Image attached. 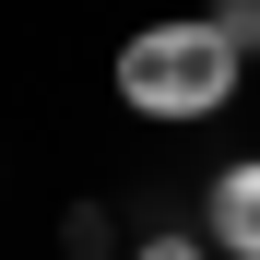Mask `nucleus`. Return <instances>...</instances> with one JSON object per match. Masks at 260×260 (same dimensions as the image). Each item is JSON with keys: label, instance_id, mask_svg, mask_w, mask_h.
<instances>
[{"label": "nucleus", "instance_id": "obj_5", "mask_svg": "<svg viewBox=\"0 0 260 260\" xmlns=\"http://www.w3.org/2000/svg\"><path fill=\"white\" fill-rule=\"evenodd\" d=\"M130 260H201V237H142Z\"/></svg>", "mask_w": 260, "mask_h": 260}, {"label": "nucleus", "instance_id": "obj_4", "mask_svg": "<svg viewBox=\"0 0 260 260\" xmlns=\"http://www.w3.org/2000/svg\"><path fill=\"white\" fill-rule=\"evenodd\" d=\"M59 248H71V260H107V213H95V201H83V213H71V225H59Z\"/></svg>", "mask_w": 260, "mask_h": 260}, {"label": "nucleus", "instance_id": "obj_3", "mask_svg": "<svg viewBox=\"0 0 260 260\" xmlns=\"http://www.w3.org/2000/svg\"><path fill=\"white\" fill-rule=\"evenodd\" d=\"M201 24H213V36H225V48H237V59H260V0H213V12H201Z\"/></svg>", "mask_w": 260, "mask_h": 260}, {"label": "nucleus", "instance_id": "obj_1", "mask_svg": "<svg viewBox=\"0 0 260 260\" xmlns=\"http://www.w3.org/2000/svg\"><path fill=\"white\" fill-rule=\"evenodd\" d=\"M237 71H248V59H237L213 24H142V36L118 48V107H130V118H213V107L237 95Z\"/></svg>", "mask_w": 260, "mask_h": 260}, {"label": "nucleus", "instance_id": "obj_2", "mask_svg": "<svg viewBox=\"0 0 260 260\" xmlns=\"http://www.w3.org/2000/svg\"><path fill=\"white\" fill-rule=\"evenodd\" d=\"M201 225H213V248H225V260H260V154H237L225 178H213Z\"/></svg>", "mask_w": 260, "mask_h": 260}]
</instances>
